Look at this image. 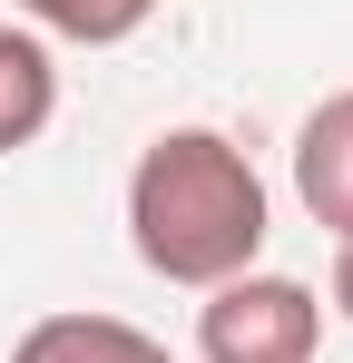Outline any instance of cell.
Instances as JSON below:
<instances>
[{
  "label": "cell",
  "mask_w": 353,
  "mask_h": 363,
  "mask_svg": "<svg viewBox=\"0 0 353 363\" xmlns=\"http://www.w3.org/2000/svg\"><path fill=\"white\" fill-rule=\"evenodd\" d=\"M275 196L255 177V157L226 128H157L128 167V245L147 275H167L186 295L226 285L265 255Z\"/></svg>",
  "instance_id": "obj_1"
},
{
  "label": "cell",
  "mask_w": 353,
  "mask_h": 363,
  "mask_svg": "<svg viewBox=\"0 0 353 363\" xmlns=\"http://www.w3.org/2000/svg\"><path fill=\"white\" fill-rule=\"evenodd\" d=\"M314 344H324V295L304 275L245 265L196 304V363H314Z\"/></svg>",
  "instance_id": "obj_2"
},
{
  "label": "cell",
  "mask_w": 353,
  "mask_h": 363,
  "mask_svg": "<svg viewBox=\"0 0 353 363\" xmlns=\"http://www.w3.org/2000/svg\"><path fill=\"white\" fill-rule=\"evenodd\" d=\"M294 196L334 245H353V89L304 108V128H294Z\"/></svg>",
  "instance_id": "obj_3"
},
{
  "label": "cell",
  "mask_w": 353,
  "mask_h": 363,
  "mask_svg": "<svg viewBox=\"0 0 353 363\" xmlns=\"http://www.w3.org/2000/svg\"><path fill=\"white\" fill-rule=\"evenodd\" d=\"M10 363H176L147 324H128V314H40Z\"/></svg>",
  "instance_id": "obj_4"
},
{
  "label": "cell",
  "mask_w": 353,
  "mask_h": 363,
  "mask_svg": "<svg viewBox=\"0 0 353 363\" xmlns=\"http://www.w3.org/2000/svg\"><path fill=\"white\" fill-rule=\"evenodd\" d=\"M59 118V60L40 30H20V20H0V157L10 147H40Z\"/></svg>",
  "instance_id": "obj_5"
},
{
  "label": "cell",
  "mask_w": 353,
  "mask_h": 363,
  "mask_svg": "<svg viewBox=\"0 0 353 363\" xmlns=\"http://www.w3.org/2000/svg\"><path fill=\"white\" fill-rule=\"evenodd\" d=\"M40 40H79V50H118L157 20V0H10Z\"/></svg>",
  "instance_id": "obj_6"
},
{
  "label": "cell",
  "mask_w": 353,
  "mask_h": 363,
  "mask_svg": "<svg viewBox=\"0 0 353 363\" xmlns=\"http://www.w3.org/2000/svg\"><path fill=\"white\" fill-rule=\"evenodd\" d=\"M324 304L353 324V245H334V275H324Z\"/></svg>",
  "instance_id": "obj_7"
}]
</instances>
